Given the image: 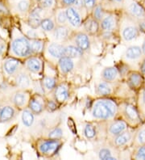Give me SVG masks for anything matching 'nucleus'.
<instances>
[{
	"instance_id": "f257e3e1",
	"label": "nucleus",
	"mask_w": 145,
	"mask_h": 160,
	"mask_svg": "<svg viewBox=\"0 0 145 160\" xmlns=\"http://www.w3.org/2000/svg\"><path fill=\"white\" fill-rule=\"evenodd\" d=\"M118 106L114 100L103 98L95 101L92 108V116L101 121H110L117 116Z\"/></svg>"
},
{
	"instance_id": "f03ea898",
	"label": "nucleus",
	"mask_w": 145,
	"mask_h": 160,
	"mask_svg": "<svg viewBox=\"0 0 145 160\" xmlns=\"http://www.w3.org/2000/svg\"><path fill=\"white\" fill-rule=\"evenodd\" d=\"M11 53L17 58H27L31 53L30 41L24 36H15L11 43Z\"/></svg>"
},
{
	"instance_id": "7ed1b4c3",
	"label": "nucleus",
	"mask_w": 145,
	"mask_h": 160,
	"mask_svg": "<svg viewBox=\"0 0 145 160\" xmlns=\"http://www.w3.org/2000/svg\"><path fill=\"white\" fill-rule=\"evenodd\" d=\"M128 20L121 25L120 35L125 42H129L135 40L140 34V28L136 21L128 16Z\"/></svg>"
},
{
	"instance_id": "20e7f679",
	"label": "nucleus",
	"mask_w": 145,
	"mask_h": 160,
	"mask_svg": "<svg viewBox=\"0 0 145 160\" xmlns=\"http://www.w3.org/2000/svg\"><path fill=\"white\" fill-rule=\"evenodd\" d=\"M123 120L131 126H137L141 123V117L139 111L133 104L124 103L121 108Z\"/></svg>"
},
{
	"instance_id": "39448f33",
	"label": "nucleus",
	"mask_w": 145,
	"mask_h": 160,
	"mask_svg": "<svg viewBox=\"0 0 145 160\" xmlns=\"http://www.w3.org/2000/svg\"><path fill=\"white\" fill-rule=\"evenodd\" d=\"M127 14L130 18L137 22L139 27L145 24V9L140 4L135 2L130 3L127 9Z\"/></svg>"
},
{
	"instance_id": "423d86ee",
	"label": "nucleus",
	"mask_w": 145,
	"mask_h": 160,
	"mask_svg": "<svg viewBox=\"0 0 145 160\" xmlns=\"http://www.w3.org/2000/svg\"><path fill=\"white\" fill-rule=\"evenodd\" d=\"M133 133L128 129L119 134L116 135L110 138V146L114 147L115 150H121L132 142L133 140Z\"/></svg>"
},
{
	"instance_id": "0eeeda50",
	"label": "nucleus",
	"mask_w": 145,
	"mask_h": 160,
	"mask_svg": "<svg viewBox=\"0 0 145 160\" xmlns=\"http://www.w3.org/2000/svg\"><path fill=\"white\" fill-rule=\"evenodd\" d=\"M128 123L123 119L110 120V122L106 127V133L111 138L128 129Z\"/></svg>"
},
{
	"instance_id": "6e6552de",
	"label": "nucleus",
	"mask_w": 145,
	"mask_h": 160,
	"mask_svg": "<svg viewBox=\"0 0 145 160\" xmlns=\"http://www.w3.org/2000/svg\"><path fill=\"white\" fill-rule=\"evenodd\" d=\"M60 147V139L48 138L47 140L42 141L39 144V151L44 155H50L57 151Z\"/></svg>"
},
{
	"instance_id": "1a4fd4ad",
	"label": "nucleus",
	"mask_w": 145,
	"mask_h": 160,
	"mask_svg": "<svg viewBox=\"0 0 145 160\" xmlns=\"http://www.w3.org/2000/svg\"><path fill=\"white\" fill-rule=\"evenodd\" d=\"M127 85L133 91L139 90L143 88L144 78L139 71H131L127 75Z\"/></svg>"
},
{
	"instance_id": "9d476101",
	"label": "nucleus",
	"mask_w": 145,
	"mask_h": 160,
	"mask_svg": "<svg viewBox=\"0 0 145 160\" xmlns=\"http://www.w3.org/2000/svg\"><path fill=\"white\" fill-rule=\"evenodd\" d=\"M16 115V108L12 103L0 105V123H7L13 121Z\"/></svg>"
},
{
	"instance_id": "9b49d317",
	"label": "nucleus",
	"mask_w": 145,
	"mask_h": 160,
	"mask_svg": "<svg viewBox=\"0 0 145 160\" xmlns=\"http://www.w3.org/2000/svg\"><path fill=\"white\" fill-rule=\"evenodd\" d=\"M29 99V94L27 93L24 89H19L16 91L12 95L11 97V103L13 104L16 108H23L25 106L27 105L28 103Z\"/></svg>"
},
{
	"instance_id": "f8f14e48",
	"label": "nucleus",
	"mask_w": 145,
	"mask_h": 160,
	"mask_svg": "<svg viewBox=\"0 0 145 160\" xmlns=\"http://www.w3.org/2000/svg\"><path fill=\"white\" fill-rule=\"evenodd\" d=\"M3 70L8 76H15L19 70H22V65L19 60L15 58H8L4 61Z\"/></svg>"
},
{
	"instance_id": "ddd939ff",
	"label": "nucleus",
	"mask_w": 145,
	"mask_h": 160,
	"mask_svg": "<svg viewBox=\"0 0 145 160\" xmlns=\"http://www.w3.org/2000/svg\"><path fill=\"white\" fill-rule=\"evenodd\" d=\"M29 109L32 112L34 115H40L45 108V104L43 101L42 98L40 96H35L30 97L28 103Z\"/></svg>"
},
{
	"instance_id": "4468645a",
	"label": "nucleus",
	"mask_w": 145,
	"mask_h": 160,
	"mask_svg": "<svg viewBox=\"0 0 145 160\" xmlns=\"http://www.w3.org/2000/svg\"><path fill=\"white\" fill-rule=\"evenodd\" d=\"M118 26V21L117 18L114 15H108V16H104L103 20H101L100 28L103 32H113L117 28Z\"/></svg>"
},
{
	"instance_id": "2eb2a0df",
	"label": "nucleus",
	"mask_w": 145,
	"mask_h": 160,
	"mask_svg": "<svg viewBox=\"0 0 145 160\" xmlns=\"http://www.w3.org/2000/svg\"><path fill=\"white\" fill-rule=\"evenodd\" d=\"M53 97L56 103H64L70 97L69 88L65 84H60L53 89Z\"/></svg>"
},
{
	"instance_id": "dca6fc26",
	"label": "nucleus",
	"mask_w": 145,
	"mask_h": 160,
	"mask_svg": "<svg viewBox=\"0 0 145 160\" xmlns=\"http://www.w3.org/2000/svg\"><path fill=\"white\" fill-rule=\"evenodd\" d=\"M123 56L126 60L131 61V62L139 60L143 57L141 47L139 45H131L128 47Z\"/></svg>"
},
{
	"instance_id": "f3484780",
	"label": "nucleus",
	"mask_w": 145,
	"mask_h": 160,
	"mask_svg": "<svg viewBox=\"0 0 145 160\" xmlns=\"http://www.w3.org/2000/svg\"><path fill=\"white\" fill-rule=\"evenodd\" d=\"M74 43L80 49L86 52L90 49V41L89 36L85 32H77L74 36Z\"/></svg>"
},
{
	"instance_id": "a211bd4d",
	"label": "nucleus",
	"mask_w": 145,
	"mask_h": 160,
	"mask_svg": "<svg viewBox=\"0 0 145 160\" xmlns=\"http://www.w3.org/2000/svg\"><path fill=\"white\" fill-rule=\"evenodd\" d=\"M65 12L68 22L70 23V25L74 28H78L81 25V16L77 8L70 7L67 8Z\"/></svg>"
},
{
	"instance_id": "6ab92c4d",
	"label": "nucleus",
	"mask_w": 145,
	"mask_h": 160,
	"mask_svg": "<svg viewBox=\"0 0 145 160\" xmlns=\"http://www.w3.org/2000/svg\"><path fill=\"white\" fill-rule=\"evenodd\" d=\"M15 82L19 89H27L31 86V79L25 70H19L15 75Z\"/></svg>"
},
{
	"instance_id": "aec40b11",
	"label": "nucleus",
	"mask_w": 145,
	"mask_h": 160,
	"mask_svg": "<svg viewBox=\"0 0 145 160\" xmlns=\"http://www.w3.org/2000/svg\"><path fill=\"white\" fill-rule=\"evenodd\" d=\"M43 16V8H37L31 11L28 16V25L30 27L36 28L40 27L41 23L44 18Z\"/></svg>"
},
{
	"instance_id": "412c9836",
	"label": "nucleus",
	"mask_w": 145,
	"mask_h": 160,
	"mask_svg": "<svg viewBox=\"0 0 145 160\" xmlns=\"http://www.w3.org/2000/svg\"><path fill=\"white\" fill-rule=\"evenodd\" d=\"M26 70L29 72L39 74L42 71L43 63L42 61L37 57H30L25 62Z\"/></svg>"
},
{
	"instance_id": "4be33fe9",
	"label": "nucleus",
	"mask_w": 145,
	"mask_h": 160,
	"mask_svg": "<svg viewBox=\"0 0 145 160\" xmlns=\"http://www.w3.org/2000/svg\"><path fill=\"white\" fill-rule=\"evenodd\" d=\"M101 76L106 82H113L119 76V71H118V69L116 68L115 67H106L102 71Z\"/></svg>"
},
{
	"instance_id": "5701e85b",
	"label": "nucleus",
	"mask_w": 145,
	"mask_h": 160,
	"mask_svg": "<svg viewBox=\"0 0 145 160\" xmlns=\"http://www.w3.org/2000/svg\"><path fill=\"white\" fill-rule=\"evenodd\" d=\"M52 36L56 41H64L70 36V29L66 25H57L52 31Z\"/></svg>"
},
{
	"instance_id": "b1692460",
	"label": "nucleus",
	"mask_w": 145,
	"mask_h": 160,
	"mask_svg": "<svg viewBox=\"0 0 145 160\" xmlns=\"http://www.w3.org/2000/svg\"><path fill=\"white\" fill-rule=\"evenodd\" d=\"M48 53L53 58L59 59L65 56V46L60 43H52L48 46Z\"/></svg>"
},
{
	"instance_id": "393cba45",
	"label": "nucleus",
	"mask_w": 145,
	"mask_h": 160,
	"mask_svg": "<svg viewBox=\"0 0 145 160\" xmlns=\"http://www.w3.org/2000/svg\"><path fill=\"white\" fill-rule=\"evenodd\" d=\"M58 65H59V67L63 74H69L70 72H71L74 67V63L72 58L67 57V56H63V57L60 58L58 61Z\"/></svg>"
},
{
	"instance_id": "a878e982",
	"label": "nucleus",
	"mask_w": 145,
	"mask_h": 160,
	"mask_svg": "<svg viewBox=\"0 0 145 160\" xmlns=\"http://www.w3.org/2000/svg\"><path fill=\"white\" fill-rule=\"evenodd\" d=\"M110 83L111 82H106L104 80L103 82H99L95 87V92L97 95L101 96H108L110 94H112L113 89Z\"/></svg>"
},
{
	"instance_id": "bb28decb",
	"label": "nucleus",
	"mask_w": 145,
	"mask_h": 160,
	"mask_svg": "<svg viewBox=\"0 0 145 160\" xmlns=\"http://www.w3.org/2000/svg\"><path fill=\"white\" fill-rule=\"evenodd\" d=\"M84 28L86 34L89 36H94L99 32L100 28V23L99 21L96 20L95 19H89L84 23Z\"/></svg>"
},
{
	"instance_id": "cd10ccee",
	"label": "nucleus",
	"mask_w": 145,
	"mask_h": 160,
	"mask_svg": "<svg viewBox=\"0 0 145 160\" xmlns=\"http://www.w3.org/2000/svg\"><path fill=\"white\" fill-rule=\"evenodd\" d=\"M83 51L80 49L77 45H67L65 46V56L70 58H77L82 56Z\"/></svg>"
},
{
	"instance_id": "c85d7f7f",
	"label": "nucleus",
	"mask_w": 145,
	"mask_h": 160,
	"mask_svg": "<svg viewBox=\"0 0 145 160\" xmlns=\"http://www.w3.org/2000/svg\"><path fill=\"white\" fill-rule=\"evenodd\" d=\"M21 119H22V122H23V125H24L25 127H29L32 126V125L34 124V121H35V117H34V113H33L32 112L31 110L27 109H24L22 112L21 115Z\"/></svg>"
},
{
	"instance_id": "c756f323",
	"label": "nucleus",
	"mask_w": 145,
	"mask_h": 160,
	"mask_svg": "<svg viewBox=\"0 0 145 160\" xmlns=\"http://www.w3.org/2000/svg\"><path fill=\"white\" fill-rule=\"evenodd\" d=\"M98 155H99V158H100V159H103V160L118 159V157L116 156V155H114V154L113 153V150H111V148L107 147H101L99 150Z\"/></svg>"
},
{
	"instance_id": "7c9ffc66",
	"label": "nucleus",
	"mask_w": 145,
	"mask_h": 160,
	"mask_svg": "<svg viewBox=\"0 0 145 160\" xmlns=\"http://www.w3.org/2000/svg\"><path fill=\"white\" fill-rule=\"evenodd\" d=\"M132 143L135 147L145 145V127L140 128L135 132V134L133 135Z\"/></svg>"
},
{
	"instance_id": "2f4dec72",
	"label": "nucleus",
	"mask_w": 145,
	"mask_h": 160,
	"mask_svg": "<svg viewBox=\"0 0 145 160\" xmlns=\"http://www.w3.org/2000/svg\"><path fill=\"white\" fill-rule=\"evenodd\" d=\"M31 50L32 54L41 53L45 48V42L41 39H31L30 41Z\"/></svg>"
},
{
	"instance_id": "473e14b6",
	"label": "nucleus",
	"mask_w": 145,
	"mask_h": 160,
	"mask_svg": "<svg viewBox=\"0 0 145 160\" xmlns=\"http://www.w3.org/2000/svg\"><path fill=\"white\" fill-rule=\"evenodd\" d=\"M40 27L45 32H52L56 27V23L52 18H44Z\"/></svg>"
},
{
	"instance_id": "72a5a7b5",
	"label": "nucleus",
	"mask_w": 145,
	"mask_h": 160,
	"mask_svg": "<svg viewBox=\"0 0 145 160\" xmlns=\"http://www.w3.org/2000/svg\"><path fill=\"white\" fill-rule=\"evenodd\" d=\"M132 158L134 159L145 160V145L135 147V150L132 154Z\"/></svg>"
},
{
	"instance_id": "f704fd0d",
	"label": "nucleus",
	"mask_w": 145,
	"mask_h": 160,
	"mask_svg": "<svg viewBox=\"0 0 145 160\" xmlns=\"http://www.w3.org/2000/svg\"><path fill=\"white\" fill-rule=\"evenodd\" d=\"M43 87L48 91H52L56 87V79L53 77L47 76L43 81Z\"/></svg>"
},
{
	"instance_id": "c9c22d12",
	"label": "nucleus",
	"mask_w": 145,
	"mask_h": 160,
	"mask_svg": "<svg viewBox=\"0 0 145 160\" xmlns=\"http://www.w3.org/2000/svg\"><path fill=\"white\" fill-rule=\"evenodd\" d=\"M83 133L85 135V137L88 139H93L94 138H95L97 134L96 129L93 125L91 124H86L84 128Z\"/></svg>"
},
{
	"instance_id": "e433bc0d",
	"label": "nucleus",
	"mask_w": 145,
	"mask_h": 160,
	"mask_svg": "<svg viewBox=\"0 0 145 160\" xmlns=\"http://www.w3.org/2000/svg\"><path fill=\"white\" fill-rule=\"evenodd\" d=\"M29 2L27 0H20L16 4L17 11L20 13H26L29 10Z\"/></svg>"
},
{
	"instance_id": "4c0bfd02",
	"label": "nucleus",
	"mask_w": 145,
	"mask_h": 160,
	"mask_svg": "<svg viewBox=\"0 0 145 160\" xmlns=\"http://www.w3.org/2000/svg\"><path fill=\"white\" fill-rule=\"evenodd\" d=\"M56 22L58 23V25H65V23L68 22L67 15H66L65 11H60L56 14Z\"/></svg>"
},
{
	"instance_id": "58836bf2",
	"label": "nucleus",
	"mask_w": 145,
	"mask_h": 160,
	"mask_svg": "<svg viewBox=\"0 0 145 160\" xmlns=\"http://www.w3.org/2000/svg\"><path fill=\"white\" fill-rule=\"evenodd\" d=\"M103 17H104V11H103V8L101 6L95 7L93 12L94 19H95L98 21H101V20H103Z\"/></svg>"
},
{
	"instance_id": "ea45409f",
	"label": "nucleus",
	"mask_w": 145,
	"mask_h": 160,
	"mask_svg": "<svg viewBox=\"0 0 145 160\" xmlns=\"http://www.w3.org/2000/svg\"><path fill=\"white\" fill-rule=\"evenodd\" d=\"M63 136V131L60 128H55L48 133V138L60 139Z\"/></svg>"
},
{
	"instance_id": "a19ab883",
	"label": "nucleus",
	"mask_w": 145,
	"mask_h": 160,
	"mask_svg": "<svg viewBox=\"0 0 145 160\" xmlns=\"http://www.w3.org/2000/svg\"><path fill=\"white\" fill-rule=\"evenodd\" d=\"M25 35L27 38L29 39H38L39 38V33L36 30V28H33L30 27L28 25V28L26 29Z\"/></svg>"
},
{
	"instance_id": "79ce46f5",
	"label": "nucleus",
	"mask_w": 145,
	"mask_h": 160,
	"mask_svg": "<svg viewBox=\"0 0 145 160\" xmlns=\"http://www.w3.org/2000/svg\"><path fill=\"white\" fill-rule=\"evenodd\" d=\"M139 105L141 108V112L143 114H145V87L142 88L140 98H139Z\"/></svg>"
},
{
	"instance_id": "37998d69",
	"label": "nucleus",
	"mask_w": 145,
	"mask_h": 160,
	"mask_svg": "<svg viewBox=\"0 0 145 160\" xmlns=\"http://www.w3.org/2000/svg\"><path fill=\"white\" fill-rule=\"evenodd\" d=\"M42 8H50L55 3V0H38Z\"/></svg>"
},
{
	"instance_id": "c03bdc74",
	"label": "nucleus",
	"mask_w": 145,
	"mask_h": 160,
	"mask_svg": "<svg viewBox=\"0 0 145 160\" xmlns=\"http://www.w3.org/2000/svg\"><path fill=\"white\" fill-rule=\"evenodd\" d=\"M45 108H47L49 111H54L57 108V103L55 100H48L45 104Z\"/></svg>"
},
{
	"instance_id": "a18cd8bd",
	"label": "nucleus",
	"mask_w": 145,
	"mask_h": 160,
	"mask_svg": "<svg viewBox=\"0 0 145 160\" xmlns=\"http://www.w3.org/2000/svg\"><path fill=\"white\" fill-rule=\"evenodd\" d=\"M95 2H96V0H83L84 7L87 10H91L94 8Z\"/></svg>"
},
{
	"instance_id": "49530a36",
	"label": "nucleus",
	"mask_w": 145,
	"mask_h": 160,
	"mask_svg": "<svg viewBox=\"0 0 145 160\" xmlns=\"http://www.w3.org/2000/svg\"><path fill=\"white\" fill-rule=\"evenodd\" d=\"M74 4V6H75V8H77V10H80V9H81V8L84 7L83 0H75Z\"/></svg>"
},
{
	"instance_id": "de8ad7c7",
	"label": "nucleus",
	"mask_w": 145,
	"mask_h": 160,
	"mask_svg": "<svg viewBox=\"0 0 145 160\" xmlns=\"http://www.w3.org/2000/svg\"><path fill=\"white\" fill-rule=\"evenodd\" d=\"M5 50H6V44L1 41L0 42V58L2 57V54L5 52Z\"/></svg>"
},
{
	"instance_id": "09e8293b",
	"label": "nucleus",
	"mask_w": 145,
	"mask_h": 160,
	"mask_svg": "<svg viewBox=\"0 0 145 160\" xmlns=\"http://www.w3.org/2000/svg\"><path fill=\"white\" fill-rule=\"evenodd\" d=\"M139 72L141 73L143 76H145V57H144V59L143 60V62H141V65H140V70H139Z\"/></svg>"
},
{
	"instance_id": "8fccbe9b",
	"label": "nucleus",
	"mask_w": 145,
	"mask_h": 160,
	"mask_svg": "<svg viewBox=\"0 0 145 160\" xmlns=\"http://www.w3.org/2000/svg\"><path fill=\"white\" fill-rule=\"evenodd\" d=\"M0 13H7V9L6 8V7L4 6L3 4L0 2Z\"/></svg>"
},
{
	"instance_id": "3c124183",
	"label": "nucleus",
	"mask_w": 145,
	"mask_h": 160,
	"mask_svg": "<svg viewBox=\"0 0 145 160\" xmlns=\"http://www.w3.org/2000/svg\"><path fill=\"white\" fill-rule=\"evenodd\" d=\"M75 0H62V2L65 5V6H70L71 4H74Z\"/></svg>"
},
{
	"instance_id": "603ef678",
	"label": "nucleus",
	"mask_w": 145,
	"mask_h": 160,
	"mask_svg": "<svg viewBox=\"0 0 145 160\" xmlns=\"http://www.w3.org/2000/svg\"><path fill=\"white\" fill-rule=\"evenodd\" d=\"M141 49H142V52H143V57H145V38L143 41V44H142L141 45Z\"/></svg>"
},
{
	"instance_id": "864d4df0",
	"label": "nucleus",
	"mask_w": 145,
	"mask_h": 160,
	"mask_svg": "<svg viewBox=\"0 0 145 160\" xmlns=\"http://www.w3.org/2000/svg\"><path fill=\"white\" fill-rule=\"evenodd\" d=\"M113 1H114V2H121L123 0H113Z\"/></svg>"
},
{
	"instance_id": "5fc2aeb1",
	"label": "nucleus",
	"mask_w": 145,
	"mask_h": 160,
	"mask_svg": "<svg viewBox=\"0 0 145 160\" xmlns=\"http://www.w3.org/2000/svg\"><path fill=\"white\" fill-rule=\"evenodd\" d=\"M37 1H38V0H37Z\"/></svg>"
}]
</instances>
